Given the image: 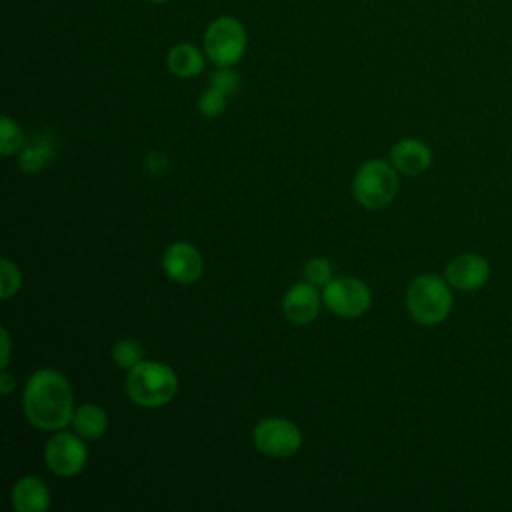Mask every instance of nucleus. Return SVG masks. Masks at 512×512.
Instances as JSON below:
<instances>
[{
  "mask_svg": "<svg viewBox=\"0 0 512 512\" xmlns=\"http://www.w3.org/2000/svg\"><path fill=\"white\" fill-rule=\"evenodd\" d=\"M22 402L26 420L40 430H62L72 422V388L54 368H40L28 378Z\"/></svg>",
  "mask_w": 512,
  "mask_h": 512,
  "instance_id": "obj_1",
  "label": "nucleus"
},
{
  "mask_svg": "<svg viewBox=\"0 0 512 512\" xmlns=\"http://www.w3.org/2000/svg\"><path fill=\"white\" fill-rule=\"evenodd\" d=\"M178 392L176 372L156 360H142L128 370L126 394L130 400L144 408H160L168 404Z\"/></svg>",
  "mask_w": 512,
  "mask_h": 512,
  "instance_id": "obj_2",
  "label": "nucleus"
},
{
  "mask_svg": "<svg viewBox=\"0 0 512 512\" xmlns=\"http://www.w3.org/2000/svg\"><path fill=\"white\" fill-rule=\"evenodd\" d=\"M446 278L436 274L416 276L406 290V308L422 326L444 322L452 310V292Z\"/></svg>",
  "mask_w": 512,
  "mask_h": 512,
  "instance_id": "obj_3",
  "label": "nucleus"
},
{
  "mask_svg": "<svg viewBox=\"0 0 512 512\" xmlns=\"http://www.w3.org/2000/svg\"><path fill=\"white\" fill-rule=\"evenodd\" d=\"M202 44L204 54L216 68L234 66L246 52V28L234 16H218L204 30Z\"/></svg>",
  "mask_w": 512,
  "mask_h": 512,
  "instance_id": "obj_4",
  "label": "nucleus"
},
{
  "mask_svg": "<svg viewBox=\"0 0 512 512\" xmlns=\"http://www.w3.org/2000/svg\"><path fill=\"white\" fill-rule=\"evenodd\" d=\"M352 192L364 208L378 210L388 206L398 194L396 168L378 158L364 162L354 176Z\"/></svg>",
  "mask_w": 512,
  "mask_h": 512,
  "instance_id": "obj_5",
  "label": "nucleus"
},
{
  "mask_svg": "<svg viewBox=\"0 0 512 512\" xmlns=\"http://www.w3.org/2000/svg\"><path fill=\"white\" fill-rule=\"evenodd\" d=\"M322 302L336 316L358 318L370 308L372 294H370V288L360 278L340 276V278H332L324 286Z\"/></svg>",
  "mask_w": 512,
  "mask_h": 512,
  "instance_id": "obj_6",
  "label": "nucleus"
},
{
  "mask_svg": "<svg viewBox=\"0 0 512 512\" xmlns=\"http://www.w3.org/2000/svg\"><path fill=\"white\" fill-rule=\"evenodd\" d=\"M252 440L262 454L274 456V458H286L298 452L302 444V432L294 422L286 418L270 416L260 420L254 426Z\"/></svg>",
  "mask_w": 512,
  "mask_h": 512,
  "instance_id": "obj_7",
  "label": "nucleus"
},
{
  "mask_svg": "<svg viewBox=\"0 0 512 512\" xmlns=\"http://www.w3.org/2000/svg\"><path fill=\"white\" fill-rule=\"evenodd\" d=\"M88 452L82 442V436L70 432H56L48 438L44 446V462L46 466L62 478L76 476L82 472L86 464Z\"/></svg>",
  "mask_w": 512,
  "mask_h": 512,
  "instance_id": "obj_8",
  "label": "nucleus"
},
{
  "mask_svg": "<svg viewBox=\"0 0 512 512\" xmlns=\"http://www.w3.org/2000/svg\"><path fill=\"white\" fill-rule=\"evenodd\" d=\"M446 282L460 292H474L482 288L490 278V264L484 256L466 252L454 256L444 270Z\"/></svg>",
  "mask_w": 512,
  "mask_h": 512,
  "instance_id": "obj_9",
  "label": "nucleus"
},
{
  "mask_svg": "<svg viewBox=\"0 0 512 512\" xmlns=\"http://www.w3.org/2000/svg\"><path fill=\"white\" fill-rule=\"evenodd\" d=\"M162 268L174 282L190 284L202 276L204 262L192 244L174 242L162 254Z\"/></svg>",
  "mask_w": 512,
  "mask_h": 512,
  "instance_id": "obj_10",
  "label": "nucleus"
},
{
  "mask_svg": "<svg viewBox=\"0 0 512 512\" xmlns=\"http://www.w3.org/2000/svg\"><path fill=\"white\" fill-rule=\"evenodd\" d=\"M282 312L288 322L304 326L320 312V294L310 282L294 284L282 298Z\"/></svg>",
  "mask_w": 512,
  "mask_h": 512,
  "instance_id": "obj_11",
  "label": "nucleus"
},
{
  "mask_svg": "<svg viewBox=\"0 0 512 512\" xmlns=\"http://www.w3.org/2000/svg\"><path fill=\"white\" fill-rule=\"evenodd\" d=\"M10 504L16 512H44L50 506V488L38 476H22L12 486Z\"/></svg>",
  "mask_w": 512,
  "mask_h": 512,
  "instance_id": "obj_12",
  "label": "nucleus"
},
{
  "mask_svg": "<svg viewBox=\"0 0 512 512\" xmlns=\"http://www.w3.org/2000/svg\"><path fill=\"white\" fill-rule=\"evenodd\" d=\"M390 160L392 166L406 176H416L422 174L430 162H432V152L430 148L416 138H404L394 144L390 150Z\"/></svg>",
  "mask_w": 512,
  "mask_h": 512,
  "instance_id": "obj_13",
  "label": "nucleus"
},
{
  "mask_svg": "<svg viewBox=\"0 0 512 512\" xmlns=\"http://www.w3.org/2000/svg\"><path fill=\"white\" fill-rule=\"evenodd\" d=\"M56 156V140L50 132H38L30 136L20 148L18 164L26 174H36L48 166Z\"/></svg>",
  "mask_w": 512,
  "mask_h": 512,
  "instance_id": "obj_14",
  "label": "nucleus"
},
{
  "mask_svg": "<svg viewBox=\"0 0 512 512\" xmlns=\"http://www.w3.org/2000/svg\"><path fill=\"white\" fill-rule=\"evenodd\" d=\"M204 56L206 54L198 50L194 44L180 42L168 50L166 66L178 78H192L204 70V64H206Z\"/></svg>",
  "mask_w": 512,
  "mask_h": 512,
  "instance_id": "obj_15",
  "label": "nucleus"
},
{
  "mask_svg": "<svg viewBox=\"0 0 512 512\" xmlns=\"http://www.w3.org/2000/svg\"><path fill=\"white\" fill-rule=\"evenodd\" d=\"M72 426H74V432L84 440H96L108 428V414L104 412V408L96 404H84L74 410Z\"/></svg>",
  "mask_w": 512,
  "mask_h": 512,
  "instance_id": "obj_16",
  "label": "nucleus"
},
{
  "mask_svg": "<svg viewBox=\"0 0 512 512\" xmlns=\"http://www.w3.org/2000/svg\"><path fill=\"white\" fill-rule=\"evenodd\" d=\"M112 358L120 368L130 370L144 360V348L140 342L132 338H124V340H118L116 346L112 348Z\"/></svg>",
  "mask_w": 512,
  "mask_h": 512,
  "instance_id": "obj_17",
  "label": "nucleus"
},
{
  "mask_svg": "<svg viewBox=\"0 0 512 512\" xmlns=\"http://www.w3.org/2000/svg\"><path fill=\"white\" fill-rule=\"evenodd\" d=\"M24 134L20 130V126L10 118V116H2L0 120V152L4 156H10L14 152H18L24 146Z\"/></svg>",
  "mask_w": 512,
  "mask_h": 512,
  "instance_id": "obj_18",
  "label": "nucleus"
},
{
  "mask_svg": "<svg viewBox=\"0 0 512 512\" xmlns=\"http://www.w3.org/2000/svg\"><path fill=\"white\" fill-rule=\"evenodd\" d=\"M210 86L220 90L224 96H232L240 88V76L236 74V70H232V66L216 68L210 76Z\"/></svg>",
  "mask_w": 512,
  "mask_h": 512,
  "instance_id": "obj_19",
  "label": "nucleus"
},
{
  "mask_svg": "<svg viewBox=\"0 0 512 512\" xmlns=\"http://www.w3.org/2000/svg\"><path fill=\"white\" fill-rule=\"evenodd\" d=\"M304 278L306 282H310L312 286H326L332 280V268L330 262L326 258H312L308 260V264L304 266Z\"/></svg>",
  "mask_w": 512,
  "mask_h": 512,
  "instance_id": "obj_20",
  "label": "nucleus"
},
{
  "mask_svg": "<svg viewBox=\"0 0 512 512\" xmlns=\"http://www.w3.org/2000/svg\"><path fill=\"white\" fill-rule=\"evenodd\" d=\"M198 108H200L202 116H206V118H216V116H220V114L224 112V108H226V96H224L220 90H216V88L210 86L208 90H204V92L200 94Z\"/></svg>",
  "mask_w": 512,
  "mask_h": 512,
  "instance_id": "obj_21",
  "label": "nucleus"
},
{
  "mask_svg": "<svg viewBox=\"0 0 512 512\" xmlns=\"http://www.w3.org/2000/svg\"><path fill=\"white\" fill-rule=\"evenodd\" d=\"M22 286V276H20V270L18 266L8 260V258H2V282H0V296L6 300L10 296H14Z\"/></svg>",
  "mask_w": 512,
  "mask_h": 512,
  "instance_id": "obj_22",
  "label": "nucleus"
},
{
  "mask_svg": "<svg viewBox=\"0 0 512 512\" xmlns=\"http://www.w3.org/2000/svg\"><path fill=\"white\" fill-rule=\"evenodd\" d=\"M146 164H148V170H150L154 176L164 174V172H166V168H168V160H166V156H164V154H160V152L150 154V156H148V160H146Z\"/></svg>",
  "mask_w": 512,
  "mask_h": 512,
  "instance_id": "obj_23",
  "label": "nucleus"
},
{
  "mask_svg": "<svg viewBox=\"0 0 512 512\" xmlns=\"http://www.w3.org/2000/svg\"><path fill=\"white\" fill-rule=\"evenodd\" d=\"M0 338H2V368H6L10 360V334L6 328H2Z\"/></svg>",
  "mask_w": 512,
  "mask_h": 512,
  "instance_id": "obj_24",
  "label": "nucleus"
},
{
  "mask_svg": "<svg viewBox=\"0 0 512 512\" xmlns=\"http://www.w3.org/2000/svg\"><path fill=\"white\" fill-rule=\"evenodd\" d=\"M14 384H16L14 376L8 374V372H2V378H0V392H2L4 396L14 390Z\"/></svg>",
  "mask_w": 512,
  "mask_h": 512,
  "instance_id": "obj_25",
  "label": "nucleus"
},
{
  "mask_svg": "<svg viewBox=\"0 0 512 512\" xmlns=\"http://www.w3.org/2000/svg\"><path fill=\"white\" fill-rule=\"evenodd\" d=\"M148 2H152V4H166V2H170V0H148Z\"/></svg>",
  "mask_w": 512,
  "mask_h": 512,
  "instance_id": "obj_26",
  "label": "nucleus"
}]
</instances>
